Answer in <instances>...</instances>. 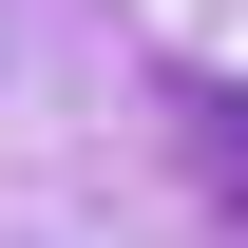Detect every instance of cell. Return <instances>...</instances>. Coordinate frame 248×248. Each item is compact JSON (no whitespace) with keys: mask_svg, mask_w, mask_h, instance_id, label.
Returning <instances> with one entry per match:
<instances>
[{"mask_svg":"<svg viewBox=\"0 0 248 248\" xmlns=\"http://www.w3.org/2000/svg\"><path fill=\"white\" fill-rule=\"evenodd\" d=\"M153 115H172V153L210 172V210L248 229V77H210V58H172V77H153Z\"/></svg>","mask_w":248,"mask_h":248,"instance_id":"6da1fadb","label":"cell"}]
</instances>
